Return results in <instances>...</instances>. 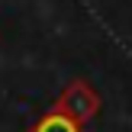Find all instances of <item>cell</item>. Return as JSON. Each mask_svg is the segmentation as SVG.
<instances>
[{
  "label": "cell",
  "mask_w": 132,
  "mask_h": 132,
  "mask_svg": "<svg viewBox=\"0 0 132 132\" xmlns=\"http://www.w3.org/2000/svg\"><path fill=\"white\" fill-rule=\"evenodd\" d=\"M55 110H61L64 116L77 122V126H87L97 113H100V94L94 90V84L84 81V77H74V81L64 84V90L58 94Z\"/></svg>",
  "instance_id": "cell-1"
},
{
  "label": "cell",
  "mask_w": 132,
  "mask_h": 132,
  "mask_svg": "<svg viewBox=\"0 0 132 132\" xmlns=\"http://www.w3.org/2000/svg\"><path fill=\"white\" fill-rule=\"evenodd\" d=\"M26 132H84V126H77L71 116H64L61 110H45L42 116H36V122H32Z\"/></svg>",
  "instance_id": "cell-2"
}]
</instances>
